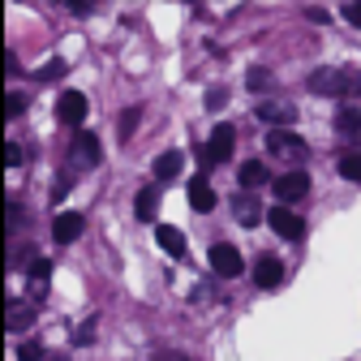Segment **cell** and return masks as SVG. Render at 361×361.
<instances>
[{
	"mask_svg": "<svg viewBox=\"0 0 361 361\" xmlns=\"http://www.w3.org/2000/svg\"><path fill=\"white\" fill-rule=\"evenodd\" d=\"M305 86L314 90V95H361V69H340V65H331V69H314L310 78H305Z\"/></svg>",
	"mask_w": 361,
	"mask_h": 361,
	"instance_id": "1",
	"label": "cell"
},
{
	"mask_svg": "<svg viewBox=\"0 0 361 361\" xmlns=\"http://www.w3.org/2000/svg\"><path fill=\"white\" fill-rule=\"evenodd\" d=\"M233 147H237V133H233V125H215V129H211V142L198 151L202 168H211V164H224V159H233Z\"/></svg>",
	"mask_w": 361,
	"mask_h": 361,
	"instance_id": "2",
	"label": "cell"
},
{
	"mask_svg": "<svg viewBox=\"0 0 361 361\" xmlns=\"http://www.w3.org/2000/svg\"><path fill=\"white\" fill-rule=\"evenodd\" d=\"M267 224H271V228H276L284 241H301V237H305V219H301L293 207H271V211H267Z\"/></svg>",
	"mask_w": 361,
	"mask_h": 361,
	"instance_id": "3",
	"label": "cell"
},
{
	"mask_svg": "<svg viewBox=\"0 0 361 361\" xmlns=\"http://www.w3.org/2000/svg\"><path fill=\"white\" fill-rule=\"evenodd\" d=\"M267 151L280 155V159H301V155H305V142L297 138L293 129H271V133H267Z\"/></svg>",
	"mask_w": 361,
	"mask_h": 361,
	"instance_id": "4",
	"label": "cell"
},
{
	"mask_svg": "<svg viewBox=\"0 0 361 361\" xmlns=\"http://www.w3.org/2000/svg\"><path fill=\"white\" fill-rule=\"evenodd\" d=\"M86 112H90V104H86L82 90H65V95L56 99V121H61V125H82Z\"/></svg>",
	"mask_w": 361,
	"mask_h": 361,
	"instance_id": "5",
	"label": "cell"
},
{
	"mask_svg": "<svg viewBox=\"0 0 361 361\" xmlns=\"http://www.w3.org/2000/svg\"><path fill=\"white\" fill-rule=\"evenodd\" d=\"M211 271H215V276H224V280L241 276V254H237V245H228V241L211 245Z\"/></svg>",
	"mask_w": 361,
	"mask_h": 361,
	"instance_id": "6",
	"label": "cell"
},
{
	"mask_svg": "<svg viewBox=\"0 0 361 361\" xmlns=\"http://www.w3.org/2000/svg\"><path fill=\"white\" fill-rule=\"evenodd\" d=\"M310 194V176L305 172H280L276 176V198L280 202H301Z\"/></svg>",
	"mask_w": 361,
	"mask_h": 361,
	"instance_id": "7",
	"label": "cell"
},
{
	"mask_svg": "<svg viewBox=\"0 0 361 361\" xmlns=\"http://www.w3.org/2000/svg\"><path fill=\"white\" fill-rule=\"evenodd\" d=\"M82 228H86V219H82L78 211H61V215L52 219V237H56L61 245H73V241L82 237Z\"/></svg>",
	"mask_w": 361,
	"mask_h": 361,
	"instance_id": "8",
	"label": "cell"
},
{
	"mask_svg": "<svg viewBox=\"0 0 361 361\" xmlns=\"http://www.w3.org/2000/svg\"><path fill=\"white\" fill-rule=\"evenodd\" d=\"M190 207L198 211V215H207L211 207H215V185H211V176H190Z\"/></svg>",
	"mask_w": 361,
	"mask_h": 361,
	"instance_id": "9",
	"label": "cell"
},
{
	"mask_svg": "<svg viewBox=\"0 0 361 361\" xmlns=\"http://www.w3.org/2000/svg\"><path fill=\"white\" fill-rule=\"evenodd\" d=\"M280 280H284V262L280 258H258V267H254V284L258 288H280Z\"/></svg>",
	"mask_w": 361,
	"mask_h": 361,
	"instance_id": "10",
	"label": "cell"
},
{
	"mask_svg": "<svg viewBox=\"0 0 361 361\" xmlns=\"http://www.w3.org/2000/svg\"><path fill=\"white\" fill-rule=\"evenodd\" d=\"M151 172H155V180H176L180 172H185V155H180V151H164V155H155Z\"/></svg>",
	"mask_w": 361,
	"mask_h": 361,
	"instance_id": "11",
	"label": "cell"
},
{
	"mask_svg": "<svg viewBox=\"0 0 361 361\" xmlns=\"http://www.w3.org/2000/svg\"><path fill=\"white\" fill-rule=\"evenodd\" d=\"M30 323H35L30 301H9V305H5V331H13V336H18V331H26Z\"/></svg>",
	"mask_w": 361,
	"mask_h": 361,
	"instance_id": "12",
	"label": "cell"
},
{
	"mask_svg": "<svg viewBox=\"0 0 361 361\" xmlns=\"http://www.w3.org/2000/svg\"><path fill=\"white\" fill-rule=\"evenodd\" d=\"M258 116H262L267 125H276V129H288V125L297 121V108H293V104H276V99H271V104H258Z\"/></svg>",
	"mask_w": 361,
	"mask_h": 361,
	"instance_id": "13",
	"label": "cell"
},
{
	"mask_svg": "<svg viewBox=\"0 0 361 361\" xmlns=\"http://www.w3.org/2000/svg\"><path fill=\"white\" fill-rule=\"evenodd\" d=\"M155 241H159V250H164V254H172V258L185 254V233L172 228V224H159V228H155Z\"/></svg>",
	"mask_w": 361,
	"mask_h": 361,
	"instance_id": "14",
	"label": "cell"
},
{
	"mask_svg": "<svg viewBox=\"0 0 361 361\" xmlns=\"http://www.w3.org/2000/svg\"><path fill=\"white\" fill-rule=\"evenodd\" d=\"M133 215H138V219H147V224L159 215V190H155V185L138 190V198H133Z\"/></svg>",
	"mask_w": 361,
	"mask_h": 361,
	"instance_id": "15",
	"label": "cell"
},
{
	"mask_svg": "<svg viewBox=\"0 0 361 361\" xmlns=\"http://www.w3.org/2000/svg\"><path fill=\"white\" fill-rule=\"evenodd\" d=\"M237 180H241L245 190H258V185H267L271 176H267V164H262V159H250V164L237 172Z\"/></svg>",
	"mask_w": 361,
	"mask_h": 361,
	"instance_id": "16",
	"label": "cell"
},
{
	"mask_svg": "<svg viewBox=\"0 0 361 361\" xmlns=\"http://www.w3.org/2000/svg\"><path fill=\"white\" fill-rule=\"evenodd\" d=\"M73 147H78V159L82 164H99V138H95V133H78Z\"/></svg>",
	"mask_w": 361,
	"mask_h": 361,
	"instance_id": "17",
	"label": "cell"
},
{
	"mask_svg": "<svg viewBox=\"0 0 361 361\" xmlns=\"http://www.w3.org/2000/svg\"><path fill=\"white\" fill-rule=\"evenodd\" d=\"M48 276H52V258H35L30 262V284H35V293L48 288Z\"/></svg>",
	"mask_w": 361,
	"mask_h": 361,
	"instance_id": "18",
	"label": "cell"
},
{
	"mask_svg": "<svg viewBox=\"0 0 361 361\" xmlns=\"http://www.w3.org/2000/svg\"><path fill=\"white\" fill-rule=\"evenodd\" d=\"M95 331H99V314H90V319H86V323L73 331V344H78V348H86L90 340H95Z\"/></svg>",
	"mask_w": 361,
	"mask_h": 361,
	"instance_id": "19",
	"label": "cell"
},
{
	"mask_svg": "<svg viewBox=\"0 0 361 361\" xmlns=\"http://www.w3.org/2000/svg\"><path fill=\"white\" fill-rule=\"evenodd\" d=\"M340 176H344V180H353V185H361V151L340 159Z\"/></svg>",
	"mask_w": 361,
	"mask_h": 361,
	"instance_id": "20",
	"label": "cell"
},
{
	"mask_svg": "<svg viewBox=\"0 0 361 361\" xmlns=\"http://www.w3.org/2000/svg\"><path fill=\"white\" fill-rule=\"evenodd\" d=\"M336 129H361V108L353 104V108H340L336 112Z\"/></svg>",
	"mask_w": 361,
	"mask_h": 361,
	"instance_id": "21",
	"label": "cell"
},
{
	"mask_svg": "<svg viewBox=\"0 0 361 361\" xmlns=\"http://www.w3.org/2000/svg\"><path fill=\"white\" fill-rule=\"evenodd\" d=\"M35 78H39V82H56V78H65V61H61V56H52L43 69H35Z\"/></svg>",
	"mask_w": 361,
	"mask_h": 361,
	"instance_id": "22",
	"label": "cell"
},
{
	"mask_svg": "<svg viewBox=\"0 0 361 361\" xmlns=\"http://www.w3.org/2000/svg\"><path fill=\"white\" fill-rule=\"evenodd\" d=\"M138 121H142V112H138V108H125V112H121V125H116V129H121V138H133Z\"/></svg>",
	"mask_w": 361,
	"mask_h": 361,
	"instance_id": "23",
	"label": "cell"
},
{
	"mask_svg": "<svg viewBox=\"0 0 361 361\" xmlns=\"http://www.w3.org/2000/svg\"><path fill=\"white\" fill-rule=\"evenodd\" d=\"M237 219L245 224V228H254V224H258V207L250 198H237Z\"/></svg>",
	"mask_w": 361,
	"mask_h": 361,
	"instance_id": "24",
	"label": "cell"
},
{
	"mask_svg": "<svg viewBox=\"0 0 361 361\" xmlns=\"http://www.w3.org/2000/svg\"><path fill=\"white\" fill-rule=\"evenodd\" d=\"M26 112V95H18V90H9V95H5V116L13 121V116H22Z\"/></svg>",
	"mask_w": 361,
	"mask_h": 361,
	"instance_id": "25",
	"label": "cell"
},
{
	"mask_svg": "<svg viewBox=\"0 0 361 361\" xmlns=\"http://www.w3.org/2000/svg\"><path fill=\"white\" fill-rule=\"evenodd\" d=\"M43 357V344H22L18 348V361H39Z\"/></svg>",
	"mask_w": 361,
	"mask_h": 361,
	"instance_id": "26",
	"label": "cell"
},
{
	"mask_svg": "<svg viewBox=\"0 0 361 361\" xmlns=\"http://www.w3.org/2000/svg\"><path fill=\"white\" fill-rule=\"evenodd\" d=\"M344 22H348V26H361V0H353V5H344Z\"/></svg>",
	"mask_w": 361,
	"mask_h": 361,
	"instance_id": "27",
	"label": "cell"
},
{
	"mask_svg": "<svg viewBox=\"0 0 361 361\" xmlns=\"http://www.w3.org/2000/svg\"><path fill=\"white\" fill-rule=\"evenodd\" d=\"M250 86H254V90H267V86H271V73H267V69H254V73H250Z\"/></svg>",
	"mask_w": 361,
	"mask_h": 361,
	"instance_id": "28",
	"label": "cell"
},
{
	"mask_svg": "<svg viewBox=\"0 0 361 361\" xmlns=\"http://www.w3.org/2000/svg\"><path fill=\"white\" fill-rule=\"evenodd\" d=\"M5 164H9V168L22 164V147H18V142H5Z\"/></svg>",
	"mask_w": 361,
	"mask_h": 361,
	"instance_id": "29",
	"label": "cell"
},
{
	"mask_svg": "<svg viewBox=\"0 0 361 361\" xmlns=\"http://www.w3.org/2000/svg\"><path fill=\"white\" fill-rule=\"evenodd\" d=\"M207 104H211V108H224V90H219V86L211 90V95H207Z\"/></svg>",
	"mask_w": 361,
	"mask_h": 361,
	"instance_id": "30",
	"label": "cell"
}]
</instances>
